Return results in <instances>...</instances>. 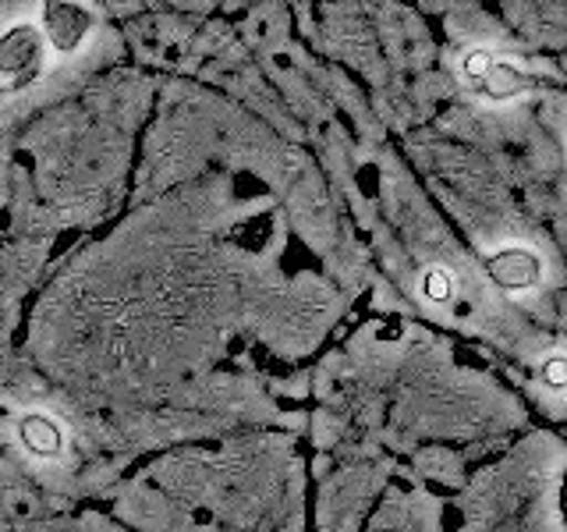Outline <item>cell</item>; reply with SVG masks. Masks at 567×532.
<instances>
[{"instance_id": "7", "label": "cell", "mask_w": 567, "mask_h": 532, "mask_svg": "<svg viewBox=\"0 0 567 532\" xmlns=\"http://www.w3.org/2000/svg\"><path fill=\"white\" fill-rule=\"evenodd\" d=\"M539 380L549 390H564L567 387V362H564V355H549V359L539 366Z\"/></svg>"}, {"instance_id": "1", "label": "cell", "mask_w": 567, "mask_h": 532, "mask_svg": "<svg viewBox=\"0 0 567 532\" xmlns=\"http://www.w3.org/2000/svg\"><path fill=\"white\" fill-rule=\"evenodd\" d=\"M43 32L29 22H18L0 32V82L11 93L25 89L43 71Z\"/></svg>"}, {"instance_id": "8", "label": "cell", "mask_w": 567, "mask_h": 532, "mask_svg": "<svg viewBox=\"0 0 567 532\" xmlns=\"http://www.w3.org/2000/svg\"><path fill=\"white\" fill-rule=\"evenodd\" d=\"M489 64H493V58H489L486 50H468V53H465V61H461V71H465V79L475 85V82L489 71Z\"/></svg>"}, {"instance_id": "5", "label": "cell", "mask_w": 567, "mask_h": 532, "mask_svg": "<svg viewBox=\"0 0 567 532\" xmlns=\"http://www.w3.org/2000/svg\"><path fill=\"white\" fill-rule=\"evenodd\" d=\"M528 85H532V79L525 75V71H522L518 64H511V61H493L486 75L475 82V93H478V96H486L489 103H511V100H518Z\"/></svg>"}, {"instance_id": "2", "label": "cell", "mask_w": 567, "mask_h": 532, "mask_svg": "<svg viewBox=\"0 0 567 532\" xmlns=\"http://www.w3.org/2000/svg\"><path fill=\"white\" fill-rule=\"evenodd\" d=\"M96 14L85 4H71V0H47L43 4V40L58 53H75L89 32H93Z\"/></svg>"}, {"instance_id": "3", "label": "cell", "mask_w": 567, "mask_h": 532, "mask_svg": "<svg viewBox=\"0 0 567 532\" xmlns=\"http://www.w3.org/2000/svg\"><path fill=\"white\" fill-rule=\"evenodd\" d=\"M486 274L504 291H532L543 280V259L525 245H511L486 256Z\"/></svg>"}, {"instance_id": "4", "label": "cell", "mask_w": 567, "mask_h": 532, "mask_svg": "<svg viewBox=\"0 0 567 532\" xmlns=\"http://www.w3.org/2000/svg\"><path fill=\"white\" fill-rule=\"evenodd\" d=\"M18 440L32 458H61L64 451V430L43 412H29L18 422Z\"/></svg>"}, {"instance_id": "6", "label": "cell", "mask_w": 567, "mask_h": 532, "mask_svg": "<svg viewBox=\"0 0 567 532\" xmlns=\"http://www.w3.org/2000/svg\"><path fill=\"white\" fill-rule=\"evenodd\" d=\"M422 295L430 298V301H451L454 298V280H451V274L443 270V266H433V270H425V277H422Z\"/></svg>"}]
</instances>
